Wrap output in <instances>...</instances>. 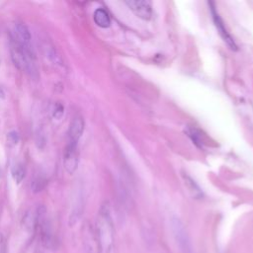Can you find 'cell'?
Segmentation results:
<instances>
[{
    "instance_id": "obj_17",
    "label": "cell",
    "mask_w": 253,
    "mask_h": 253,
    "mask_svg": "<svg viewBox=\"0 0 253 253\" xmlns=\"http://www.w3.org/2000/svg\"><path fill=\"white\" fill-rule=\"evenodd\" d=\"M64 115V106L57 102L54 104V107L52 109V117L55 119V120H60Z\"/></svg>"
},
{
    "instance_id": "obj_11",
    "label": "cell",
    "mask_w": 253,
    "mask_h": 253,
    "mask_svg": "<svg viewBox=\"0 0 253 253\" xmlns=\"http://www.w3.org/2000/svg\"><path fill=\"white\" fill-rule=\"evenodd\" d=\"M94 21L97 24V26L101 28H108L111 24L109 14L103 8H98L94 12Z\"/></svg>"
},
{
    "instance_id": "obj_6",
    "label": "cell",
    "mask_w": 253,
    "mask_h": 253,
    "mask_svg": "<svg viewBox=\"0 0 253 253\" xmlns=\"http://www.w3.org/2000/svg\"><path fill=\"white\" fill-rule=\"evenodd\" d=\"M126 4L140 19L149 20L152 15V8L149 1L145 0H127Z\"/></svg>"
},
{
    "instance_id": "obj_2",
    "label": "cell",
    "mask_w": 253,
    "mask_h": 253,
    "mask_svg": "<svg viewBox=\"0 0 253 253\" xmlns=\"http://www.w3.org/2000/svg\"><path fill=\"white\" fill-rule=\"evenodd\" d=\"M37 227L40 228L41 242L43 247L49 250H54L57 248V241L54 237L50 224L46 218L45 208L41 206L37 210Z\"/></svg>"
},
{
    "instance_id": "obj_4",
    "label": "cell",
    "mask_w": 253,
    "mask_h": 253,
    "mask_svg": "<svg viewBox=\"0 0 253 253\" xmlns=\"http://www.w3.org/2000/svg\"><path fill=\"white\" fill-rule=\"evenodd\" d=\"M79 153L77 148V143L68 141L64 149L63 154V164L67 173L73 174L78 166Z\"/></svg>"
},
{
    "instance_id": "obj_9",
    "label": "cell",
    "mask_w": 253,
    "mask_h": 253,
    "mask_svg": "<svg viewBox=\"0 0 253 253\" xmlns=\"http://www.w3.org/2000/svg\"><path fill=\"white\" fill-rule=\"evenodd\" d=\"M12 40H13V42H17L18 44H20L22 46L30 45L31 34H30V31L27 28V26L22 23H16L14 26Z\"/></svg>"
},
{
    "instance_id": "obj_1",
    "label": "cell",
    "mask_w": 253,
    "mask_h": 253,
    "mask_svg": "<svg viewBox=\"0 0 253 253\" xmlns=\"http://www.w3.org/2000/svg\"><path fill=\"white\" fill-rule=\"evenodd\" d=\"M96 236L100 253H116L115 228L109 204L104 203L98 212L96 221Z\"/></svg>"
},
{
    "instance_id": "obj_15",
    "label": "cell",
    "mask_w": 253,
    "mask_h": 253,
    "mask_svg": "<svg viewBox=\"0 0 253 253\" xmlns=\"http://www.w3.org/2000/svg\"><path fill=\"white\" fill-rule=\"evenodd\" d=\"M46 179L42 176H37L34 178L31 184V189L34 193H39L42 191L46 186Z\"/></svg>"
},
{
    "instance_id": "obj_5",
    "label": "cell",
    "mask_w": 253,
    "mask_h": 253,
    "mask_svg": "<svg viewBox=\"0 0 253 253\" xmlns=\"http://www.w3.org/2000/svg\"><path fill=\"white\" fill-rule=\"evenodd\" d=\"M211 5V16H212V20H213V23H214V26L217 30V32L219 33L220 37L222 38V40L224 41V42L233 50H236L237 49V45L235 43V42L233 41V39L231 38V36L228 34L227 30L225 29L224 27V24L221 20V18L219 17L218 13L216 12L215 10V7L213 6V3H210Z\"/></svg>"
},
{
    "instance_id": "obj_16",
    "label": "cell",
    "mask_w": 253,
    "mask_h": 253,
    "mask_svg": "<svg viewBox=\"0 0 253 253\" xmlns=\"http://www.w3.org/2000/svg\"><path fill=\"white\" fill-rule=\"evenodd\" d=\"M188 132V135L192 138V140L199 146H203V138H202V134L199 132L198 129L196 128H193V127H190L188 128L187 130Z\"/></svg>"
},
{
    "instance_id": "obj_8",
    "label": "cell",
    "mask_w": 253,
    "mask_h": 253,
    "mask_svg": "<svg viewBox=\"0 0 253 253\" xmlns=\"http://www.w3.org/2000/svg\"><path fill=\"white\" fill-rule=\"evenodd\" d=\"M84 130V120L80 115H76L70 122L68 127V141L78 143L79 138L81 137Z\"/></svg>"
},
{
    "instance_id": "obj_10",
    "label": "cell",
    "mask_w": 253,
    "mask_h": 253,
    "mask_svg": "<svg viewBox=\"0 0 253 253\" xmlns=\"http://www.w3.org/2000/svg\"><path fill=\"white\" fill-rule=\"evenodd\" d=\"M182 176H183V179H184L185 186L187 187V189L190 192V194L195 199H201L203 197V192L200 189V187L196 184V182L190 176H188L186 173H184Z\"/></svg>"
},
{
    "instance_id": "obj_3",
    "label": "cell",
    "mask_w": 253,
    "mask_h": 253,
    "mask_svg": "<svg viewBox=\"0 0 253 253\" xmlns=\"http://www.w3.org/2000/svg\"><path fill=\"white\" fill-rule=\"evenodd\" d=\"M171 230L180 250L183 253H192L191 242L187 230L179 218L173 217L171 219Z\"/></svg>"
},
{
    "instance_id": "obj_13",
    "label": "cell",
    "mask_w": 253,
    "mask_h": 253,
    "mask_svg": "<svg viewBox=\"0 0 253 253\" xmlns=\"http://www.w3.org/2000/svg\"><path fill=\"white\" fill-rule=\"evenodd\" d=\"M23 224L27 230H34L37 227V212L28 211L23 216Z\"/></svg>"
},
{
    "instance_id": "obj_19",
    "label": "cell",
    "mask_w": 253,
    "mask_h": 253,
    "mask_svg": "<svg viewBox=\"0 0 253 253\" xmlns=\"http://www.w3.org/2000/svg\"><path fill=\"white\" fill-rule=\"evenodd\" d=\"M0 98H4V92L1 88H0Z\"/></svg>"
},
{
    "instance_id": "obj_7",
    "label": "cell",
    "mask_w": 253,
    "mask_h": 253,
    "mask_svg": "<svg viewBox=\"0 0 253 253\" xmlns=\"http://www.w3.org/2000/svg\"><path fill=\"white\" fill-rule=\"evenodd\" d=\"M83 251L84 253H100L96 232L89 226L83 231Z\"/></svg>"
},
{
    "instance_id": "obj_14",
    "label": "cell",
    "mask_w": 253,
    "mask_h": 253,
    "mask_svg": "<svg viewBox=\"0 0 253 253\" xmlns=\"http://www.w3.org/2000/svg\"><path fill=\"white\" fill-rule=\"evenodd\" d=\"M11 174H12V177H13L14 181L17 184H20L23 181V179L25 178V175H26L25 167L22 164H16V165L13 166V168L11 170Z\"/></svg>"
},
{
    "instance_id": "obj_12",
    "label": "cell",
    "mask_w": 253,
    "mask_h": 253,
    "mask_svg": "<svg viewBox=\"0 0 253 253\" xmlns=\"http://www.w3.org/2000/svg\"><path fill=\"white\" fill-rule=\"evenodd\" d=\"M44 53L46 58H48V60L55 64V65H59V66H63V60L62 57L60 56V54L57 52V50L50 45H46L44 47Z\"/></svg>"
},
{
    "instance_id": "obj_18",
    "label": "cell",
    "mask_w": 253,
    "mask_h": 253,
    "mask_svg": "<svg viewBox=\"0 0 253 253\" xmlns=\"http://www.w3.org/2000/svg\"><path fill=\"white\" fill-rule=\"evenodd\" d=\"M7 140H8V143L10 144V145H16V144H18V142H19V140H20V136H19V134H18V132L17 131H15V130H12V131H10L8 134H7Z\"/></svg>"
}]
</instances>
